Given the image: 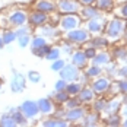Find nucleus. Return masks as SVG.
I'll list each match as a JSON object with an SVG mask.
<instances>
[{"mask_svg": "<svg viewBox=\"0 0 127 127\" xmlns=\"http://www.w3.org/2000/svg\"><path fill=\"white\" fill-rule=\"evenodd\" d=\"M118 91L123 92V94H127V80H121V82H118Z\"/></svg>", "mask_w": 127, "mask_h": 127, "instance_id": "42", "label": "nucleus"}, {"mask_svg": "<svg viewBox=\"0 0 127 127\" xmlns=\"http://www.w3.org/2000/svg\"><path fill=\"white\" fill-rule=\"evenodd\" d=\"M66 120L67 123H75V121H79L85 117V110L80 108V107H75V108H69L67 113H66Z\"/></svg>", "mask_w": 127, "mask_h": 127, "instance_id": "10", "label": "nucleus"}, {"mask_svg": "<svg viewBox=\"0 0 127 127\" xmlns=\"http://www.w3.org/2000/svg\"><path fill=\"white\" fill-rule=\"evenodd\" d=\"M123 126H126V127H127V117H126V120L123 121Z\"/></svg>", "mask_w": 127, "mask_h": 127, "instance_id": "50", "label": "nucleus"}, {"mask_svg": "<svg viewBox=\"0 0 127 127\" xmlns=\"http://www.w3.org/2000/svg\"><path fill=\"white\" fill-rule=\"evenodd\" d=\"M86 62H88V59H86V56H85L83 51H76L72 56V63L75 64L76 67H85Z\"/></svg>", "mask_w": 127, "mask_h": 127, "instance_id": "16", "label": "nucleus"}, {"mask_svg": "<svg viewBox=\"0 0 127 127\" xmlns=\"http://www.w3.org/2000/svg\"><path fill=\"white\" fill-rule=\"evenodd\" d=\"M107 124H108V126H118V124H120V118H118L117 115L111 114V117H110L108 121H107Z\"/></svg>", "mask_w": 127, "mask_h": 127, "instance_id": "38", "label": "nucleus"}, {"mask_svg": "<svg viewBox=\"0 0 127 127\" xmlns=\"http://www.w3.org/2000/svg\"><path fill=\"white\" fill-rule=\"evenodd\" d=\"M16 41H18V44H19V47H21V48H25L26 45L31 42V35H29V34L18 35V37H16Z\"/></svg>", "mask_w": 127, "mask_h": 127, "instance_id": "27", "label": "nucleus"}, {"mask_svg": "<svg viewBox=\"0 0 127 127\" xmlns=\"http://www.w3.org/2000/svg\"><path fill=\"white\" fill-rule=\"evenodd\" d=\"M95 54H96L95 47H89V48H86V50H85V56H86V59H92Z\"/></svg>", "mask_w": 127, "mask_h": 127, "instance_id": "41", "label": "nucleus"}, {"mask_svg": "<svg viewBox=\"0 0 127 127\" xmlns=\"http://www.w3.org/2000/svg\"><path fill=\"white\" fill-rule=\"evenodd\" d=\"M57 7H59V10H60L62 13L67 15V13L79 12L80 4H79V1H76V0H59Z\"/></svg>", "mask_w": 127, "mask_h": 127, "instance_id": "7", "label": "nucleus"}, {"mask_svg": "<svg viewBox=\"0 0 127 127\" xmlns=\"http://www.w3.org/2000/svg\"><path fill=\"white\" fill-rule=\"evenodd\" d=\"M102 29H104V21H102V18H99V15L95 18H91L86 24V31L92 32V34H99Z\"/></svg>", "mask_w": 127, "mask_h": 127, "instance_id": "9", "label": "nucleus"}, {"mask_svg": "<svg viewBox=\"0 0 127 127\" xmlns=\"http://www.w3.org/2000/svg\"><path fill=\"white\" fill-rule=\"evenodd\" d=\"M66 85H67V82H66L64 79H59V80L56 82V85H54L56 92H57V91H64V89H66Z\"/></svg>", "mask_w": 127, "mask_h": 127, "instance_id": "37", "label": "nucleus"}, {"mask_svg": "<svg viewBox=\"0 0 127 127\" xmlns=\"http://www.w3.org/2000/svg\"><path fill=\"white\" fill-rule=\"evenodd\" d=\"M66 37H67V39H69L70 42H77V44H80V42L89 41V32L86 29H77V28H75V29L67 31Z\"/></svg>", "mask_w": 127, "mask_h": 127, "instance_id": "4", "label": "nucleus"}, {"mask_svg": "<svg viewBox=\"0 0 127 127\" xmlns=\"http://www.w3.org/2000/svg\"><path fill=\"white\" fill-rule=\"evenodd\" d=\"M110 85H111L110 79H107V77H99V79L94 80V83H92V91H94V92H105L107 89L110 88Z\"/></svg>", "mask_w": 127, "mask_h": 127, "instance_id": "13", "label": "nucleus"}, {"mask_svg": "<svg viewBox=\"0 0 127 127\" xmlns=\"http://www.w3.org/2000/svg\"><path fill=\"white\" fill-rule=\"evenodd\" d=\"M7 113L12 115V118H13V121H15L16 126H25L26 123H28V121H26V117L21 113L19 108H10Z\"/></svg>", "mask_w": 127, "mask_h": 127, "instance_id": "15", "label": "nucleus"}, {"mask_svg": "<svg viewBox=\"0 0 127 127\" xmlns=\"http://www.w3.org/2000/svg\"><path fill=\"white\" fill-rule=\"evenodd\" d=\"M51 47H48L47 44L45 45H42V47H39V48H32V54H35L37 57H45V54L50 51Z\"/></svg>", "mask_w": 127, "mask_h": 127, "instance_id": "30", "label": "nucleus"}, {"mask_svg": "<svg viewBox=\"0 0 127 127\" xmlns=\"http://www.w3.org/2000/svg\"><path fill=\"white\" fill-rule=\"evenodd\" d=\"M118 15H121L123 18H126L127 19V3L124 4V6H121V9L118 10Z\"/></svg>", "mask_w": 127, "mask_h": 127, "instance_id": "44", "label": "nucleus"}, {"mask_svg": "<svg viewBox=\"0 0 127 127\" xmlns=\"http://www.w3.org/2000/svg\"><path fill=\"white\" fill-rule=\"evenodd\" d=\"M126 38H127V29H126Z\"/></svg>", "mask_w": 127, "mask_h": 127, "instance_id": "53", "label": "nucleus"}, {"mask_svg": "<svg viewBox=\"0 0 127 127\" xmlns=\"http://www.w3.org/2000/svg\"><path fill=\"white\" fill-rule=\"evenodd\" d=\"M15 121H13L12 115L9 114V113H4V114H1L0 117V127H15Z\"/></svg>", "mask_w": 127, "mask_h": 127, "instance_id": "21", "label": "nucleus"}, {"mask_svg": "<svg viewBox=\"0 0 127 127\" xmlns=\"http://www.w3.org/2000/svg\"><path fill=\"white\" fill-rule=\"evenodd\" d=\"M96 0H79V3H82V4H85V6H89V4H94Z\"/></svg>", "mask_w": 127, "mask_h": 127, "instance_id": "46", "label": "nucleus"}, {"mask_svg": "<svg viewBox=\"0 0 127 127\" xmlns=\"http://www.w3.org/2000/svg\"><path fill=\"white\" fill-rule=\"evenodd\" d=\"M64 60H60V59H56V60H53V64H51V69L54 70V72H59L62 67L64 66Z\"/></svg>", "mask_w": 127, "mask_h": 127, "instance_id": "36", "label": "nucleus"}, {"mask_svg": "<svg viewBox=\"0 0 127 127\" xmlns=\"http://www.w3.org/2000/svg\"><path fill=\"white\" fill-rule=\"evenodd\" d=\"M94 96H95V94H94V91L92 88H83L79 91V101L80 102H89L94 99Z\"/></svg>", "mask_w": 127, "mask_h": 127, "instance_id": "19", "label": "nucleus"}, {"mask_svg": "<svg viewBox=\"0 0 127 127\" xmlns=\"http://www.w3.org/2000/svg\"><path fill=\"white\" fill-rule=\"evenodd\" d=\"M28 79L32 83H38L39 80H41V75H39L38 72H35V70H29L28 72Z\"/></svg>", "mask_w": 127, "mask_h": 127, "instance_id": "35", "label": "nucleus"}, {"mask_svg": "<svg viewBox=\"0 0 127 127\" xmlns=\"http://www.w3.org/2000/svg\"><path fill=\"white\" fill-rule=\"evenodd\" d=\"M1 85H3V80L0 79V89H1Z\"/></svg>", "mask_w": 127, "mask_h": 127, "instance_id": "51", "label": "nucleus"}, {"mask_svg": "<svg viewBox=\"0 0 127 127\" xmlns=\"http://www.w3.org/2000/svg\"><path fill=\"white\" fill-rule=\"evenodd\" d=\"M45 59L47 60H56V59H60V48H57V47H51L50 51L45 54Z\"/></svg>", "mask_w": 127, "mask_h": 127, "instance_id": "29", "label": "nucleus"}, {"mask_svg": "<svg viewBox=\"0 0 127 127\" xmlns=\"http://www.w3.org/2000/svg\"><path fill=\"white\" fill-rule=\"evenodd\" d=\"M126 31V22L121 19H113L107 26V38L108 39H118Z\"/></svg>", "mask_w": 127, "mask_h": 127, "instance_id": "1", "label": "nucleus"}, {"mask_svg": "<svg viewBox=\"0 0 127 127\" xmlns=\"http://www.w3.org/2000/svg\"><path fill=\"white\" fill-rule=\"evenodd\" d=\"M77 25H79V18H77L76 15H73V13H67L60 21V28L63 31L75 29V28H77Z\"/></svg>", "mask_w": 127, "mask_h": 127, "instance_id": "8", "label": "nucleus"}, {"mask_svg": "<svg viewBox=\"0 0 127 127\" xmlns=\"http://www.w3.org/2000/svg\"><path fill=\"white\" fill-rule=\"evenodd\" d=\"M35 9L39 10V12L48 13V12H53L56 9V4H54L53 0H38L35 3Z\"/></svg>", "mask_w": 127, "mask_h": 127, "instance_id": "14", "label": "nucleus"}, {"mask_svg": "<svg viewBox=\"0 0 127 127\" xmlns=\"http://www.w3.org/2000/svg\"><path fill=\"white\" fill-rule=\"evenodd\" d=\"M80 89H82V86H80L79 83H67L64 91H66L69 95H72V96H73V95L79 94V91H80Z\"/></svg>", "mask_w": 127, "mask_h": 127, "instance_id": "26", "label": "nucleus"}, {"mask_svg": "<svg viewBox=\"0 0 127 127\" xmlns=\"http://www.w3.org/2000/svg\"><path fill=\"white\" fill-rule=\"evenodd\" d=\"M107 44H108V39L101 38V37H98V38H95L92 41V47H95V48H102V47H105Z\"/></svg>", "mask_w": 127, "mask_h": 127, "instance_id": "34", "label": "nucleus"}, {"mask_svg": "<svg viewBox=\"0 0 127 127\" xmlns=\"http://www.w3.org/2000/svg\"><path fill=\"white\" fill-rule=\"evenodd\" d=\"M92 60H94V64L101 66V64H108V63H110L111 57H110V54H108V53L102 51V53H96V54L92 57Z\"/></svg>", "mask_w": 127, "mask_h": 127, "instance_id": "17", "label": "nucleus"}, {"mask_svg": "<svg viewBox=\"0 0 127 127\" xmlns=\"http://www.w3.org/2000/svg\"><path fill=\"white\" fill-rule=\"evenodd\" d=\"M1 38H3L4 45H9V44H12L13 41H16V32L13 29H4L1 32Z\"/></svg>", "mask_w": 127, "mask_h": 127, "instance_id": "20", "label": "nucleus"}, {"mask_svg": "<svg viewBox=\"0 0 127 127\" xmlns=\"http://www.w3.org/2000/svg\"><path fill=\"white\" fill-rule=\"evenodd\" d=\"M60 77L64 79L66 82H75L77 77H79V69H77L75 64H64L63 67L59 70Z\"/></svg>", "mask_w": 127, "mask_h": 127, "instance_id": "2", "label": "nucleus"}, {"mask_svg": "<svg viewBox=\"0 0 127 127\" xmlns=\"http://www.w3.org/2000/svg\"><path fill=\"white\" fill-rule=\"evenodd\" d=\"M69 123L67 121H64V120H60V118H53V120H47V121H44L42 123V126H45V127H54V126H57V127H64V126H67Z\"/></svg>", "mask_w": 127, "mask_h": 127, "instance_id": "23", "label": "nucleus"}, {"mask_svg": "<svg viewBox=\"0 0 127 127\" xmlns=\"http://www.w3.org/2000/svg\"><path fill=\"white\" fill-rule=\"evenodd\" d=\"M99 73H101V69H99V66H96V64L91 66L88 70H86V76L88 77H95V76H98Z\"/></svg>", "mask_w": 127, "mask_h": 127, "instance_id": "33", "label": "nucleus"}, {"mask_svg": "<svg viewBox=\"0 0 127 127\" xmlns=\"http://www.w3.org/2000/svg\"><path fill=\"white\" fill-rule=\"evenodd\" d=\"M118 107H120V101H118V99H114V101H111V102H107L104 111H105L107 114H114V113L118 111Z\"/></svg>", "mask_w": 127, "mask_h": 127, "instance_id": "22", "label": "nucleus"}, {"mask_svg": "<svg viewBox=\"0 0 127 127\" xmlns=\"http://www.w3.org/2000/svg\"><path fill=\"white\" fill-rule=\"evenodd\" d=\"M126 102H127V96H126Z\"/></svg>", "mask_w": 127, "mask_h": 127, "instance_id": "54", "label": "nucleus"}, {"mask_svg": "<svg viewBox=\"0 0 127 127\" xmlns=\"http://www.w3.org/2000/svg\"><path fill=\"white\" fill-rule=\"evenodd\" d=\"M79 10H80V16H82L83 19H91V18H95V16H98V15H99L98 9L92 7V4L85 6L83 9H79Z\"/></svg>", "mask_w": 127, "mask_h": 127, "instance_id": "18", "label": "nucleus"}, {"mask_svg": "<svg viewBox=\"0 0 127 127\" xmlns=\"http://www.w3.org/2000/svg\"><path fill=\"white\" fill-rule=\"evenodd\" d=\"M4 48V42H3V38H1V34H0V50Z\"/></svg>", "mask_w": 127, "mask_h": 127, "instance_id": "48", "label": "nucleus"}, {"mask_svg": "<svg viewBox=\"0 0 127 127\" xmlns=\"http://www.w3.org/2000/svg\"><path fill=\"white\" fill-rule=\"evenodd\" d=\"M118 76L120 77H127V64L126 66H123V67L118 70Z\"/></svg>", "mask_w": 127, "mask_h": 127, "instance_id": "43", "label": "nucleus"}, {"mask_svg": "<svg viewBox=\"0 0 127 127\" xmlns=\"http://www.w3.org/2000/svg\"><path fill=\"white\" fill-rule=\"evenodd\" d=\"M123 113H124V115H126V117H127V105H126V107H124V108H123Z\"/></svg>", "mask_w": 127, "mask_h": 127, "instance_id": "49", "label": "nucleus"}, {"mask_svg": "<svg viewBox=\"0 0 127 127\" xmlns=\"http://www.w3.org/2000/svg\"><path fill=\"white\" fill-rule=\"evenodd\" d=\"M26 21H28V15L24 10H13L7 16V24H9V26H12V28H18V26L25 25Z\"/></svg>", "mask_w": 127, "mask_h": 127, "instance_id": "3", "label": "nucleus"}, {"mask_svg": "<svg viewBox=\"0 0 127 127\" xmlns=\"http://www.w3.org/2000/svg\"><path fill=\"white\" fill-rule=\"evenodd\" d=\"M96 121H98V115L94 114V113H92V114H88L86 118H83V124H85V126H95Z\"/></svg>", "mask_w": 127, "mask_h": 127, "instance_id": "31", "label": "nucleus"}, {"mask_svg": "<svg viewBox=\"0 0 127 127\" xmlns=\"http://www.w3.org/2000/svg\"><path fill=\"white\" fill-rule=\"evenodd\" d=\"M37 105H38L39 113L42 114H51L54 113V104L48 99V98H41L37 101Z\"/></svg>", "mask_w": 127, "mask_h": 127, "instance_id": "12", "label": "nucleus"}, {"mask_svg": "<svg viewBox=\"0 0 127 127\" xmlns=\"http://www.w3.org/2000/svg\"><path fill=\"white\" fill-rule=\"evenodd\" d=\"M96 4H98V9L101 10H111L114 0H96Z\"/></svg>", "mask_w": 127, "mask_h": 127, "instance_id": "25", "label": "nucleus"}, {"mask_svg": "<svg viewBox=\"0 0 127 127\" xmlns=\"http://www.w3.org/2000/svg\"><path fill=\"white\" fill-rule=\"evenodd\" d=\"M105 105H107V101H104V99L95 101V104H94V107H95V110H96V111H104Z\"/></svg>", "mask_w": 127, "mask_h": 127, "instance_id": "39", "label": "nucleus"}, {"mask_svg": "<svg viewBox=\"0 0 127 127\" xmlns=\"http://www.w3.org/2000/svg\"><path fill=\"white\" fill-rule=\"evenodd\" d=\"M41 34H42L44 38H45V37H48V38H54V37H56V29H54L51 25H45V26H42Z\"/></svg>", "mask_w": 127, "mask_h": 127, "instance_id": "28", "label": "nucleus"}, {"mask_svg": "<svg viewBox=\"0 0 127 127\" xmlns=\"http://www.w3.org/2000/svg\"><path fill=\"white\" fill-rule=\"evenodd\" d=\"M118 1H120V3H123V1H127V0H118Z\"/></svg>", "mask_w": 127, "mask_h": 127, "instance_id": "52", "label": "nucleus"}, {"mask_svg": "<svg viewBox=\"0 0 127 127\" xmlns=\"http://www.w3.org/2000/svg\"><path fill=\"white\" fill-rule=\"evenodd\" d=\"M47 19H48V16H47L44 12H39V10L31 13V15H29V18H28L29 24H31V25H34V26L44 25V24L47 22Z\"/></svg>", "mask_w": 127, "mask_h": 127, "instance_id": "11", "label": "nucleus"}, {"mask_svg": "<svg viewBox=\"0 0 127 127\" xmlns=\"http://www.w3.org/2000/svg\"><path fill=\"white\" fill-rule=\"evenodd\" d=\"M19 110H21V113L25 115L26 118H34V117H37V114L39 113L37 102L31 101V99L22 102V104L19 105Z\"/></svg>", "mask_w": 127, "mask_h": 127, "instance_id": "6", "label": "nucleus"}, {"mask_svg": "<svg viewBox=\"0 0 127 127\" xmlns=\"http://www.w3.org/2000/svg\"><path fill=\"white\" fill-rule=\"evenodd\" d=\"M25 86H26L25 76H24L22 73H19L18 70H15V69H13L12 80H10V89H12V92L19 94V92H22V91L25 89Z\"/></svg>", "mask_w": 127, "mask_h": 127, "instance_id": "5", "label": "nucleus"}, {"mask_svg": "<svg viewBox=\"0 0 127 127\" xmlns=\"http://www.w3.org/2000/svg\"><path fill=\"white\" fill-rule=\"evenodd\" d=\"M54 98H56L57 102H66L69 98H70V95H69L66 91H57V94L54 95Z\"/></svg>", "mask_w": 127, "mask_h": 127, "instance_id": "32", "label": "nucleus"}, {"mask_svg": "<svg viewBox=\"0 0 127 127\" xmlns=\"http://www.w3.org/2000/svg\"><path fill=\"white\" fill-rule=\"evenodd\" d=\"M79 99H70V98H69V99H67V101H66V107H67V110H69V108H75V107H79Z\"/></svg>", "mask_w": 127, "mask_h": 127, "instance_id": "40", "label": "nucleus"}, {"mask_svg": "<svg viewBox=\"0 0 127 127\" xmlns=\"http://www.w3.org/2000/svg\"><path fill=\"white\" fill-rule=\"evenodd\" d=\"M126 54H127V51H126V50H118V51H115V56H117L118 59H123Z\"/></svg>", "mask_w": 127, "mask_h": 127, "instance_id": "45", "label": "nucleus"}, {"mask_svg": "<svg viewBox=\"0 0 127 127\" xmlns=\"http://www.w3.org/2000/svg\"><path fill=\"white\" fill-rule=\"evenodd\" d=\"M63 51H64V53H72V47H70V45H67V44H64V45H63Z\"/></svg>", "mask_w": 127, "mask_h": 127, "instance_id": "47", "label": "nucleus"}, {"mask_svg": "<svg viewBox=\"0 0 127 127\" xmlns=\"http://www.w3.org/2000/svg\"><path fill=\"white\" fill-rule=\"evenodd\" d=\"M31 47L32 48H39V47H42V45H45L47 44V39L44 38L42 35H38V37H34V38L31 39Z\"/></svg>", "mask_w": 127, "mask_h": 127, "instance_id": "24", "label": "nucleus"}]
</instances>
